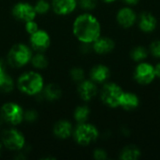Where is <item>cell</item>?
Returning <instances> with one entry per match:
<instances>
[{
  "label": "cell",
  "mask_w": 160,
  "mask_h": 160,
  "mask_svg": "<svg viewBox=\"0 0 160 160\" xmlns=\"http://www.w3.org/2000/svg\"><path fill=\"white\" fill-rule=\"evenodd\" d=\"M23 107L16 101H6L0 106V117L9 127H19L23 123Z\"/></svg>",
  "instance_id": "6"
},
{
  "label": "cell",
  "mask_w": 160,
  "mask_h": 160,
  "mask_svg": "<svg viewBox=\"0 0 160 160\" xmlns=\"http://www.w3.org/2000/svg\"><path fill=\"white\" fill-rule=\"evenodd\" d=\"M102 1L103 3H106V4H112V3H114L116 0H100Z\"/></svg>",
  "instance_id": "36"
},
{
  "label": "cell",
  "mask_w": 160,
  "mask_h": 160,
  "mask_svg": "<svg viewBox=\"0 0 160 160\" xmlns=\"http://www.w3.org/2000/svg\"><path fill=\"white\" fill-rule=\"evenodd\" d=\"M0 140L5 150L18 153L22 151L26 145V138L22 131L17 127H8L1 129Z\"/></svg>",
  "instance_id": "4"
},
{
  "label": "cell",
  "mask_w": 160,
  "mask_h": 160,
  "mask_svg": "<svg viewBox=\"0 0 160 160\" xmlns=\"http://www.w3.org/2000/svg\"><path fill=\"white\" fill-rule=\"evenodd\" d=\"M137 24L142 32L149 34L157 29L158 19L153 13L149 11H143L138 16Z\"/></svg>",
  "instance_id": "17"
},
{
  "label": "cell",
  "mask_w": 160,
  "mask_h": 160,
  "mask_svg": "<svg viewBox=\"0 0 160 160\" xmlns=\"http://www.w3.org/2000/svg\"><path fill=\"white\" fill-rule=\"evenodd\" d=\"M74 129L73 123L68 119H59L57 120L52 128L53 136L60 141H67L72 138Z\"/></svg>",
  "instance_id": "13"
},
{
  "label": "cell",
  "mask_w": 160,
  "mask_h": 160,
  "mask_svg": "<svg viewBox=\"0 0 160 160\" xmlns=\"http://www.w3.org/2000/svg\"><path fill=\"white\" fill-rule=\"evenodd\" d=\"M15 82L16 89L22 95L29 98L40 96L46 83L43 75L36 69L22 71L17 77Z\"/></svg>",
  "instance_id": "2"
},
{
  "label": "cell",
  "mask_w": 160,
  "mask_h": 160,
  "mask_svg": "<svg viewBox=\"0 0 160 160\" xmlns=\"http://www.w3.org/2000/svg\"><path fill=\"white\" fill-rule=\"evenodd\" d=\"M10 14L16 21L23 23L28 21L35 20L38 17L34 5L28 1L16 2L10 9Z\"/></svg>",
  "instance_id": "8"
},
{
  "label": "cell",
  "mask_w": 160,
  "mask_h": 160,
  "mask_svg": "<svg viewBox=\"0 0 160 160\" xmlns=\"http://www.w3.org/2000/svg\"><path fill=\"white\" fill-rule=\"evenodd\" d=\"M8 71L6 70V66H5V63L3 61L0 60V88L2 86V84L4 83V81L8 75Z\"/></svg>",
  "instance_id": "32"
},
{
  "label": "cell",
  "mask_w": 160,
  "mask_h": 160,
  "mask_svg": "<svg viewBox=\"0 0 160 160\" xmlns=\"http://www.w3.org/2000/svg\"><path fill=\"white\" fill-rule=\"evenodd\" d=\"M71 32L81 44H92L101 36V23L93 13L83 11L74 18Z\"/></svg>",
  "instance_id": "1"
},
{
  "label": "cell",
  "mask_w": 160,
  "mask_h": 160,
  "mask_svg": "<svg viewBox=\"0 0 160 160\" xmlns=\"http://www.w3.org/2000/svg\"><path fill=\"white\" fill-rule=\"evenodd\" d=\"M52 11L59 17L69 16L78 8V0H51Z\"/></svg>",
  "instance_id": "12"
},
{
  "label": "cell",
  "mask_w": 160,
  "mask_h": 160,
  "mask_svg": "<svg viewBox=\"0 0 160 160\" xmlns=\"http://www.w3.org/2000/svg\"><path fill=\"white\" fill-rule=\"evenodd\" d=\"M3 151H4V146H3L2 142H1V140H0V158H1V156H2V154H3Z\"/></svg>",
  "instance_id": "35"
},
{
  "label": "cell",
  "mask_w": 160,
  "mask_h": 160,
  "mask_svg": "<svg viewBox=\"0 0 160 160\" xmlns=\"http://www.w3.org/2000/svg\"><path fill=\"white\" fill-rule=\"evenodd\" d=\"M38 118V112L33 109L26 110L24 111V117H23V122H26L28 124H33L35 123Z\"/></svg>",
  "instance_id": "29"
},
{
  "label": "cell",
  "mask_w": 160,
  "mask_h": 160,
  "mask_svg": "<svg viewBox=\"0 0 160 160\" xmlns=\"http://www.w3.org/2000/svg\"><path fill=\"white\" fill-rule=\"evenodd\" d=\"M93 158L96 160H106L108 158L107 151L103 148H96L93 151Z\"/></svg>",
  "instance_id": "31"
},
{
  "label": "cell",
  "mask_w": 160,
  "mask_h": 160,
  "mask_svg": "<svg viewBox=\"0 0 160 160\" xmlns=\"http://www.w3.org/2000/svg\"><path fill=\"white\" fill-rule=\"evenodd\" d=\"M23 28H24L25 33L29 36V35L35 33L40 27H39V23L37 22V19H35V20H31V21H28V22H24Z\"/></svg>",
  "instance_id": "28"
},
{
  "label": "cell",
  "mask_w": 160,
  "mask_h": 160,
  "mask_svg": "<svg viewBox=\"0 0 160 160\" xmlns=\"http://www.w3.org/2000/svg\"><path fill=\"white\" fill-rule=\"evenodd\" d=\"M69 78L73 82H80L85 79V71L81 67H73L69 69Z\"/></svg>",
  "instance_id": "25"
},
{
  "label": "cell",
  "mask_w": 160,
  "mask_h": 160,
  "mask_svg": "<svg viewBox=\"0 0 160 160\" xmlns=\"http://www.w3.org/2000/svg\"><path fill=\"white\" fill-rule=\"evenodd\" d=\"M34 51L28 43L18 42L13 44L8 51L6 63L14 69H21L30 65Z\"/></svg>",
  "instance_id": "3"
},
{
  "label": "cell",
  "mask_w": 160,
  "mask_h": 160,
  "mask_svg": "<svg viewBox=\"0 0 160 160\" xmlns=\"http://www.w3.org/2000/svg\"><path fill=\"white\" fill-rule=\"evenodd\" d=\"M140 105V98L133 92H124L121 102L120 108L125 111L131 112L136 110Z\"/></svg>",
  "instance_id": "19"
},
{
  "label": "cell",
  "mask_w": 160,
  "mask_h": 160,
  "mask_svg": "<svg viewBox=\"0 0 160 160\" xmlns=\"http://www.w3.org/2000/svg\"><path fill=\"white\" fill-rule=\"evenodd\" d=\"M142 156V152L140 148L134 144H129L125 146L121 152L119 158L122 160H137Z\"/></svg>",
  "instance_id": "22"
},
{
  "label": "cell",
  "mask_w": 160,
  "mask_h": 160,
  "mask_svg": "<svg viewBox=\"0 0 160 160\" xmlns=\"http://www.w3.org/2000/svg\"><path fill=\"white\" fill-rule=\"evenodd\" d=\"M98 0H78V8L83 11L91 12L98 7Z\"/></svg>",
  "instance_id": "27"
},
{
  "label": "cell",
  "mask_w": 160,
  "mask_h": 160,
  "mask_svg": "<svg viewBox=\"0 0 160 160\" xmlns=\"http://www.w3.org/2000/svg\"><path fill=\"white\" fill-rule=\"evenodd\" d=\"M77 95L82 101L88 103L92 101L98 95V87L96 82L91 81L89 78L84 79L77 83Z\"/></svg>",
  "instance_id": "11"
},
{
  "label": "cell",
  "mask_w": 160,
  "mask_h": 160,
  "mask_svg": "<svg viewBox=\"0 0 160 160\" xmlns=\"http://www.w3.org/2000/svg\"><path fill=\"white\" fill-rule=\"evenodd\" d=\"M148 50L150 54H152L156 58L160 59V39H156L153 42H151Z\"/></svg>",
  "instance_id": "30"
},
{
  "label": "cell",
  "mask_w": 160,
  "mask_h": 160,
  "mask_svg": "<svg viewBox=\"0 0 160 160\" xmlns=\"http://www.w3.org/2000/svg\"><path fill=\"white\" fill-rule=\"evenodd\" d=\"M40 96L44 98L45 101L52 103L61 99L63 96L62 87L56 82H48L45 83V86L40 94Z\"/></svg>",
  "instance_id": "18"
},
{
  "label": "cell",
  "mask_w": 160,
  "mask_h": 160,
  "mask_svg": "<svg viewBox=\"0 0 160 160\" xmlns=\"http://www.w3.org/2000/svg\"><path fill=\"white\" fill-rule=\"evenodd\" d=\"M133 79L141 85H148L156 79L154 65L142 61L139 62L133 71Z\"/></svg>",
  "instance_id": "10"
},
{
  "label": "cell",
  "mask_w": 160,
  "mask_h": 160,
  "mask_svg": "<svg viewBox=\"0 0 160 160\" xmlns=\"http://www.w3.org/2000/svg\"><path fill=\"white\" fill-rule=\"evenodd\" d=\"M130 58L134 61V62H142L144 61L148 55H149V50L142 45H139L134 47L131 51H130Z\"/></svg>",
  "instance_id": "23"
},
{
  "label": "cell",
  "mask_w": 160,
  "mask_h": 160,
  "mask_svg": "<svg viewBox=\"0 0 160 160\" xmlns=\"http://www.w3.org/2000/svg\"><path fill=\"white\" fill-rule=\"evenodd\" d=\"M88 76L97 84H103L111 77V69L104 64H97L90 68Z\"/></svg>",
  "instance_id": "16"
},
{
  "label": "cell",
  "mask_w": 160,
  "mask_h": 160,
  "mask_svg": "<svg viewBox=\"0 0 160 160\" xmlns=\"http://www.w3.org/2000/svg\"><path fill=\"white\" fill-rule=\"evenodd\" d=\"M92 51L99 55H105L110 52H112L115 48V41L106 36H100L98 37L92 44Z\"/></svg>",
  "instance_id": "15"
},
{
  "label": "cell",
  "mask_w": 160,
  "mask_h": 160,
  "mask_svg": "<svg viewBox=\"0 0 160 160\" xmlns=\"http://www.w3.org/2000/svg\"><path fill=\"white\" fill-rule=\"evenodd\" d=\"M28 44L34 52H46L52 45V37L47 30L39 28L28 36Z\"/></svg>",
  "instance_id": "9"
},
{
  "label": "cell",
  "mask_w": 160,
  "mask_h": 160,
  "mask_svg": "<svg viewBox=\"0 0 160 160\" xmlns=\"http://www.w3.org/2000/svg\"><path fill=\"white\" fill-rule=\"evenodd\" d=\"M99 137V130L94 125L87 122L76 124L74 126L72 139L80 146L86 147L98 141Z\"/></svg>",
  "instance_id": "5"
},
{
  "label": "cell",
  "mask_w": 160,
  "mask_h": 160,
  "mask_svg": "<svg viewBox=\"0 0 160 160\" xmlns=\"http://www.w3.org/2000/svg\"><path fill=\"white\" fill-rule=\"evenodd\" d=\"M30 65L33 68V69L41 71V70L48 68V67L50 65V60H49L46 52H34L33 56L30 61Z\"/></svg>",
  "instance_id": "20"
},
{
  "label": "cell",
  "mask_w": 160,
  "mask_h": 160,
  "mask_svg": "<svg viewBox=\"0 0 160 160\" xmlns=\"http://www.w3.org/2000/svg\"><path fill=\"white\" fill-rule=\"evenodd\" d=\"M138 15L132 7L125 6L116 13V22L124 29H128L137 23Z\"/></svg>",
  "instance_id": "14"
},
{
  "label": "cell",
  "mask_w": 160,
  "mask_h": 160,
  "mask_svg": "<svg viewBox=\"0 0 160 160\" xmlns=\"http://www.w3.org/2000/svg\"><path fill=\"white\" fill-rule=\"evenodd\" d=\"M123 88L112 82H106L102 84V87L100 88L98 92L99 98L101 102L112 109H116L120 107V102L124 94Z\"/></svg>",
  "instance_id": "7"
},
{
  "label": "cell",
  "mask_w": 160,
  "mask_h": 160,
  "mask_svg": "<svg viewBox=\"0 0 160 160\" xmlns=\"http://www.w3.org/2000/svg\"><path fill=\"white\" fill-rule=\"evenodd\" d=\"M4 123H3V121H2V119H1V117H0V129L2 128V125H3Z\"/></svg>",
  "instance_id": "37"
},
{
  "label": "cell",
  "mask_w": 160,
  "mask_h": 160,
  "mask_svg": "<svg viewBox=\"0 0 160 160\" xmlns=\"http://www.w3.org/2000/svg\"><path fill=\"white\" fill-rule=\"evenodd\" d=\"M91 114V110L87 104L78 105L73 111V120L76 124L87 122Z\"/></svg>",
  "instance_id": "21"
},
{
  "label": "cell",
  "mask_w": 160,
  "mask_h": 160,
  "mask_svg": "<svg viewBox=\"0 0 160 160\" xmlns=\"http://www.w3.org/2000/svg\"><path fill=\"white\" fill-rule=\"evenodd\" d=\"M15 88H16V82H15L14 78L9 73H8V75L4 81V83L2 84V86L0 88V92L5 93V94H10L14 91Z\"/></svg>",
  "instance_id": "26"
},
{
  "label": "cell",
  "mask_w": 160,
  "mask_h": 160,
  "mask_svg": "<svg viewBox=\"0 0 160 160\" xmlns=\"http://www.w3.org/2000/svg\"><path fill=\"white\" fill-rule=\"evenodd\" d=\"M33 5L38 16L47 15L50 11H52V5L49 0H36Z\"/></svg>",
  "instance_id": "24"
},
{
  "label": "cell",
  "mask_w": 160,
  "mask_h": 160,
  "mask_svg": "<svg viewBox=\"0 0 160 160\" xmlns=\"http://www.w3.org/2000/svg\"><path fill=\"white\" fill-rule=\"evenodd\" d=\"M124 2V4L126 6H128V7H134V6H137L140 2V0H122Z\"/></svg>",
  "instance_id": "33"
},
{
  "label": "cell",
  "mask_w": 160,
  "mask_h": 160,
  "mask_svg": "<svg viewBox=\"0 0 160 160\" xmlns=\"http://www.w3.org/2000/svg\"><path fill=\"white\" fill-rule=\"evenodd\" d=\"M155 68V74H156V78L160 79V62H158V64H156L154 66Z\"/></svg>",
  "instance_id": "34"
}]
</instances>
